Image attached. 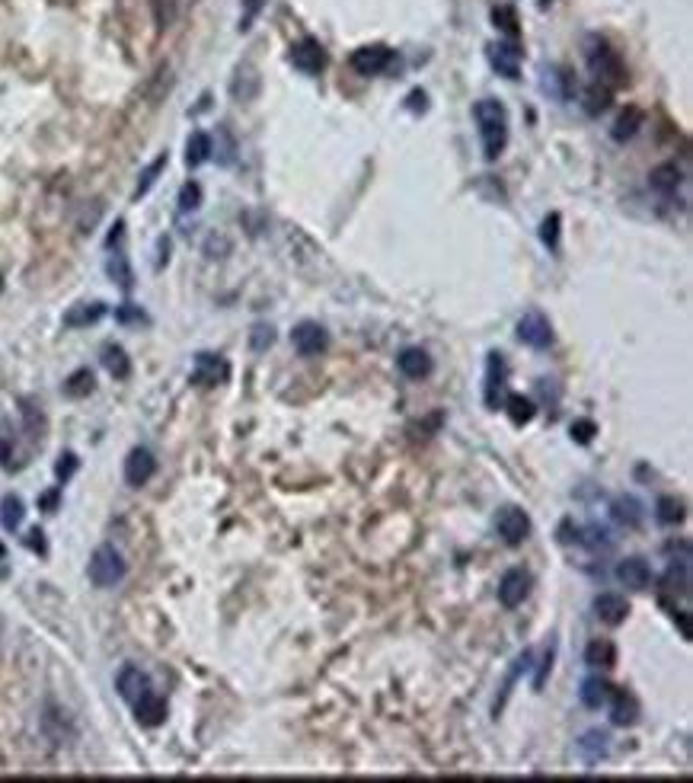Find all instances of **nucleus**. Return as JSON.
I'll return each instance as SVG.
<instances>
[{
  "label": "nucleus",
  "mask_w": 693,
  "mask_h": 783,
  "mask_svg": "<svg viewBox=\"0 0 693 783\" xmlns=\"http://www.w3.org/2000/svg\"><path fill=\"white\" fill-rule=\"evenodd\" d=\"M496 531L508 547H521L531 535V518L521 512L518 505H505L496 515Z\"/></svg>",
  "instance_id": "obj_5"
},
{
  "label": "nucleus",
  "mask_w": 693,
  "mask_h": 783,
  "mask_svg": "<svg viewBox=\"0 0 693 783\" xmlns=\"http://www.w3.org/2000/svg\"><path fill=\"white\" fill-rule=\"evenodd\" d=\"M122 231H125V221H116V227H112V234H109V240H106V247H116V243L122 240Z\"/></svg>",
  "instance_id": "obj_49"
},
{
  "label": "nucleus",
  "mask_w": 693,
  "mask_h": 783,
  "mask_svg": "<svg viewBox=\"0 0 693 783\" xmlns=\"http://www.w3.org/2000/svg\"><path fill=\"white\" fill-rule=\"evenodd\" d=\"M198 205H202V186H198L195 179H189V183H183V189H179V212L183 214L198 212Z\"/></svg>",
  "instance_id": "obj_37"
},
{
  "label": "nucleus",
  "mask_w": 693,
  "mask_h": 783,
  "mask_svg": "<svg viewBox=\"0 0 693 783\" xmlns=\"http://www.w3.org/2000/svg\"><path fill=\"white\" fill-rule=\"evenodd\" d=\"M594 435H598V425L592 419H576L572 422V441H578V445H592Z\"/></svg>",
  "instance_id": "obj_39"
},
{
  "label": "nucleus",
  "mask_w": 693,
  "mask_h": 783,
  "mask_svg": "<svg viewBox=\"0 0 693 783\" xmlns=\"http://www.w3.org/2000/svg\"><path fill=\"white\" fill-rule=\"evenodd\" d=\"M272 343H275V326L272 323H256L253 330H249V345L256 352H265Z\"/></svg>",
  "instance_id": "obj_38"
},
{
  "label": "nucleus",
  "mask_w": 693,
  "mask_h": 783,
  "mask_svg": "<svg viewBox=\"0 0 693 783\" xmlns=\"http://www.w3.org/2000/svg\"><path fill=\"white\" fill-rule=\"evenodd\" d=\"M541 237H543V243H547L550 249H556V243H559V214H550V218L543 221Z\"/></svg>",
  "instance_id": "obj_44"
},
{
  "label": "nucleus",
  "mask_w": 693,
  "mask_h": 783,
  "mask_svg": "<svg viewBox=\"0 0 693 783\" xmlns=\"http://www.w3.org/2000/svg\"><path fill=\"white\" fill-rule=\"evenodd\" d=\"M617 582L629 592H645L652 586V566L643 557H627L617 563Z\"/></svg>",
  "instance_id": "obj_13"
},
{
  "label": "nucleus",
  "mask_w": 693,
  "mask_h": 783,
  "mask_svg": "<svg viewBox=\"0 0 693 783\" xmlns=\"http://www.w3.org/2000/svg\"><path fill=\"white\" fill-rule=\"evenodd\" d=\"M77 467H81V461H77V454L67 451V454H61L58 464H55V476H58L61 483H67V480H71V474H74V470H77Z\"/></svg>",
  "instance_id": "obj_42"
},
{
  "label": "nucleus",
  "mask_w": 693,
  "mask_h": 783,
  "mask_svg": "<svg viewBox=\"0 0 693 783\" xmlns=\"http://www.w3.org/2000/svg\"><path fill=\"white\" fill-rule=\"evenodd\" d=\"M96 387V378L90 368H81V371H74L71 378L65 381V394L71 396V400H81V396H90Z\"/></svg>",
  "instance_id": "obj_33"
},
{
  "label": "nucleus",
  "mask_w": 693,
  "mask_h": 783,
  "mask_svg": "<svg viewBox=\"0 0 693 783\" xmlns=\"http://www.w3.org/2000/svg\"><path fill=\"white\" fill-rule=\"evenodd\" d=\"M106 275H109L122 291H132L134 288V272H132V263H128L125 253H112V257L106 259Z\"/></svg>",
  "instance_id": "obj_28"
},
{
  "label": "nucleus",
  "mask_w": 693,
  "mask_h": 783,
  "mask_svg": "<svg viewBox=\"0 0 693 783\" xmlns=\"http://www.w3.org/2000/svg\"><path fill=\"white\" fill-rule=\"evenodd\" d=\"M125 572H128V566H125L122 553H118L112 544H102V547L93 550V557H90V566H87V576L96 588L118 586V582L125 579Z\"/></svg>",
  "instance_id": "obj_3"
},
{
  "label": "nucleus",
  "mask_w": 693,
  "mask_h": 783,
  "mask_svg": "<svg viewBox=\"0 0 693 783\" xmlns=\"http://www.w3.org/2000/svg\"><path fill=\"white\" fill-rule=\"evenodd\" d=\"M531 595V572L527 570H508L502 576V582H498V605L508 611L521 608L524 605V598Z\"/></svg>",
  "instance_id": "obj_8"
},
{
  "label": "nucleus",
  "mask_w": 693,
  "mask_h": 783,
  "mask_svg": "<svg viewBox=\"0 0 693 783\" xmlns=\"http://www.w3.org/2000/svg\"><path fill=\"white\" fill-rule=\"evenodd\" d=\"M116 691H118V697H122L125 703H134L141 694H147V691H151V678H147L141 668L125 666L122 672H118V678H116Z\"/></svg>",
  "instance_id": "obj_18"
},
{
  "label": "nucleus",
  "mask_w": 693,
  "mask_h": 783,
  "mask_svg": "<svg viewBox=\"0 0 693 783\" xmlns=\"http://www.w3.org/2000/svg\"><path fill=\"white\" fill-rule=\"evenodd\" d=\"M611 719L613 726H633L639 719V700H636L629 691H617L613 688V697H611Z\"/></svg>",
  "instance_id": "obj_21"
},
{
  "label": "nucleus",
  "mask_w": 693,
  "mask_h": 783,
  "mask_svg": "<svg viewBox=\"0 0 693 783\" xmlns=\"http://www.w3.org/2000/svg\"><path fill=\"white\" fill-rule=\"evenodd\" d=\"M106 304L102 300H90V304H74L71 310L65 314V326H71V330H81V326H93V323H100L102 317H106Z\"/></svg>",
  "instance_id": "obj_22"
},
{
  "label": "nucleus",
  "mask_w": 693,
  "mask_h": 783,
  "mask_svg": "<svg viewBox=\"0 0 693 783\" xmlns=\"http://www.w3.org/2000/svg\"><path fill=\"white\" fill-rule=\"evenodd\" d=\"M291 345H294V352H298V355H304V359H314V355L326 352L329 333L323 330L320 323L304 320V323H298V326L291 330Z\"/></svg>",
  "instance_id": "obj_7"
},
{
  "label": "nucleus",
  "mask_w": 693,
  "mask_h": 783,
  "mask_svg": "<svg viewBox=\"0 0 693 783\" xmlns=\"http://www.w3.org/2000/svg\"><path fill=\"white\" fill-rule=\"evenodd\" d=\"M167 161H169V157H167V154H160L153 163H147L144 173L138 176V189H134V198H144L147 192H151V186L157 183V176L163 173V167H167Z\"/></svg>",
  "instance_id": "obj_36"
},
{
  "label": "nucleus",
  "mask_w": 693,
  "mask_h": 783,
  "mask_svg": "<svg viewBox=\"0 0 693 783\" xmlns=\"http://www.w3.org/2000/svg\"><path fill=\"white\" fill-rule=\"evenodd\" d=\"M394 58H396V52L390 48V45L374 42V45H361V48H355L349 65H351V71L361 74V77H377V74H384L390 65H394Z\"/></svg>",
  "instance_id": "obj_4"
},
{
  "label": "nucleus",
  "mask_w": 693,
  "mask_h": 783,
  "mask_svg": "<svg viewBox=\"0 0 693 783\" xmlns=\"http://www.w3.org/2000/svg\"><path fill=\"white\" fill-rule=\"evenodd\" d=\"M486 55H489V65L492 71L498 74V77H505V81H518L521 77V48L518 42H492L489 48H486Z\"/></svg>",
  "instance_id": "obj_10"
},
{
  "label": "nucleus",
  "mask_w": 693,
  "mask_h": 783,
  "mask_svg": "<svg viewBox=\"0 0 693 783\" xmlns=\"http://www.w3.org/2000/svg\"><path fill=\"white\" fill-rule=\"evenodd\" d=\"M0 291H4V275H0Z\"/></svg>",
  "instance_id": "obj_51"
},
{
  "label": "nucleus",
  "mask_w": 693,
  "mask_h": 783,
  "mask_svg": "<svg viewBox=\"0 0 693 783\" xmlns=\"http://www.w3.org/2000/svg\"><path fill=\"white\" fill-rule=\"evenodd\" d=\"M492 22H496V30H502L505 36L511 39V42L518 39V32H521V20H518V10H515V7H508V4H502V7H496V10H492Z\"/></svg>",
  "instance_id": "obj_34"
},
{
  "label": "nucleus",
  "mask_w": 693,
  "mask_h": 783,
  "mask_svg": "<svg viewBox=\"0 0 693 783\" xmlns=\"http://www.w3.org/2000/svg\"><path fill=\"white\" fill-rule=\"evenodd\" d=\"M265 0H243V13H240V32H249L253 30L256 16L263 13Z\"/></svg>",
  "instance_id": "obj_41"
},
{
  "label": "nucleus",
  "mask_w": 693,
  "mask_h": 783,
  "mask_svg": "<svg viewBox=\"0 0 693 783\" xmlns=\"http://www.w3.org/2000/svg\"><path fill=\"white\" fill-rule=\"evenodd\" d=\"M607 732L601 729H592V732H585L582 742H578V754L585 758V764H598L601 758L607 754Z\"/></svg>",
  "instance_id": "obj_29"
},
{
  "label": "nucleus",
  "mask_w": 693,
  "mask_h": 783,
  "mask_svg": "<svg viewBox=\"0 0 693 783\" xmlns=\"http://www.w3.org/2000/svg\"><path fill=\"white\" fill-rule=\"evenodd\" d=\"M116 320L118 323H151L138 304H122V308H116Z\"/></svg>",
  "instance_id": "obj_43"
},
{
  "label": "nucleus",
  "mask_w": 693,
  "mask_h": 783,
  "mask_svg": "<svg viewBox=\"0 0 693 783\" xmlns=\"http://www.w3.org/2000/svg\"><path fill=\"white\" fill-rule=\"evenodd\" d=\"M505 381H508V368H505V359L498 352H489L486 355V390H482V400L489 410H498L505 400Z\"/></svg>",
  "instance_id": "obj_11"
},
{
  "label": "nucleus",
  "mask_w": 693,
  "mask_h": 783,
  "mask_svg": "<svg viewBox=\"0 0 693 783\" xmlns=\"http://www.w3.org/2000/svg\"><path fill=\"white\" fill-rule=\"evenodd\" d=\"M153 10H157V22H160V26H167V22L173 20V13H176V0H153Z\"/></svg>",
  "instance_id": "obj_45"
},
{
  "label": "nucleus",
  "mask_w": 693,
  "mask_h": 783,
  "mask_svg": "<svg viewBox=\"0 0 693 783\" xmlns=\"http://www.w3.org/2000/svg\"><path fill=\"white\" fill-rule=\"evenodd\" d=\"M578 697H582V703L588 707V710H601V707H607V703H611L613 684H607V681H601V678H585Z\"/></svg>",
  "instance_id": "obj_24"
},
{
  "label": "nucleus",
  "mask_w": 693,
  "mask_h": 783,
  "mask_svg": "<svg viewBox=\"0 0 693 783\" xmlns=\"http://www.w3.org/2000/svg\"><path fill=\"white\" fill-rule=\"evenodd\" d=\"M227 378H230V365H227L224 355H214V352L195 355V368H192V378H189L195 387H218Z\"/></svg>",
  "instance_id": "obj_6"
},
{
  "label": "nucleus",
  "mask_w": 693,
  "mask_h": 783,
  "mask_svg": "<svg viewBox=\"0 0 693 783\" xmlns=\"http://www.w3.org/2000/svg\"><path fill=\"white\" fill-rule=\"evenodd\" d=\"M473 118L480 125V144L486 161H498L508 147V109L498 100H480L473 106Z\"/></svg>",
  "instance_id": "obj_1"
},
{
  "label": "nucleus",
  "mask_w": 693,
  "mask_h": 783,
  "mask_svg": "<svg viewBox=\"0 0 693 783\" xmlns=\"http://www.w3.org/2000/svg\"><path fill=\"white\" fill-rule=\"evenodd\" d=\"M0 633H4V617H0Z\"/></svg>",
  "instance_id": "obj_52"
},
{
  "label": "nucleus",
  "mask_w": 693,
  "mask_h": 783,
  "mask_svg": "<svg viewBox=\"0 0 693 783\" xmlns=\"http://www.w3.org/2000/svg\"><path fill=\"white\" fill-rule=\"evenodd\" d=\"M505 413H508V419L515 425H527L533 416H537V406H533V400H527V396L508 394L505 396Z\"/></svg>",
  "instance_id": "obj_31"
},
{
  "label": "nucleus",
  "mask_w": 693,
  "mask_h": 783,
  "mask_svg": "<svg viewBox=\"0 0 693 783\" xmlns=\"http://www.w3.org/2000/svg\"><path fill=\"white\" fill-rule=\"evenodd\" d=\"M611 103H613V90L601 87V83H592L582 96V106L588 116H601V112L611 109Z\"/></svg>",
  "instance_id": "obj_32"
},
{
  "label": "nucleus",
  "mask_w": 693,
  "mask_h": 783,
  "mask_svg": "<svg viewBox=\"0 0 693 783\" xmlns=\"http://www.w3.org/2000/svg\"><path fill=\"white\" fill-rule=\"evenodd\" d=\"M649 186L655 192H662V196H671V192H678L680 167H678V163H658V167L649 173Z\"/></svg>",
  "instance_id": "obj_26"
},
{
  "label": "nucleus",
  "mask_w": 693,
  "mask_h": 783,
  "mask_svg": "<svg viewBox=\"0 0 693 783\" xmlns=\"http://www.w3.org/2000/svg\"><path fill=\"white\" fill-rule=\"evenodd\" d=\"M10 457H13V448H10V441L4 439V441H0V464H4V467H10Z\"/></svg>",
  "instance_id": "obj_48"
},
{
  "label": "nucleus",
  "mask_w": 693,
  "mask_h": 783,
  "mask_svg": "<svg viewBox=\"0 0 693 783\" xmlns=\"http://www.w3.org/2000/svg\"><path fill=\"white\" fill-rule=\"evenodd\" d=\"M42 531H39V527H32L30 531V537H26V547H32V550H39V553H45V541H42Z\"/></svg>",
  "instance_id": "obj_47"
},
{
  "label": "nucleus",
  "mask_w": 693,
  "mask_h": 783,
  "mask_svg": "<svg viewBox=\"0 0 693 783\" xmlns=\"http://www.w3.org/2000/svg\"><path fill=\"white\" fill-rule=\"evenodd\" d=\"M102 365H106V371H109L116 381H125V378L132 374V359H128V352L116 343L102 349Z\"/></svg>",
  "instance_id": "obj_27"
},
{
  "label": "nucleus",
  "mask_w": 693,
  "mask_h": 783,
  "mask_svg": "<svg viewBox=\"0 0 693 783\" xmlns=\"http://www.w3.org/2000/svg\"><path fill=\"white\" fill-rule=\"evenodd\" d=\"M291 65L298 67L300 74H320L326 67V52L316 39H300L298 45H291Z\"/></svg>",
  "instance_id": "obj_14"
},
{
  "label": "nucleus",
  "mask_w": 693,
  "mask_h": 783,
  "mask_svg": "<svg viewBox=\"0 0 693 783\" xmlns=\"http://www.w3.org/2000/svg\"><path fill=\"white\" fill-rule=\"evenodd\" d=\"M22 518H26V505H22V499L13 496V492H7V496L0 499V527H4V531H16V527L22 525Z\"/></svg>",
  "instance_id": "obj_30"
},
{
  "label": "nucleus",
  "mask_w": 693,
  "mask_h": 783,
  "mask_svg": "<svg viewBox=\"0 0 693 783\" xmlns=\"http://www.w3.org/2000/svg\"><path fill=\"white\" fill-rule=\"evenodd\" d=\"M396 368H400L403 378H409V381H422V378H429L431 374V355L425 349H419V345H409V349L400 352V359H396Z\"/></svg>",
  "instance_id": "obj_16"
},
{
  "label": "nucleus",
  "mask_w": 693,
  "mask_h": 783,
  "mask_svg": "<svg viewBox=\"0 0 693 783\" xmlns=\"http://www.w3.org/2000/svg\"><path fill=\"white\" fill-rule=\"evenodd\" d=\"M643 125H645V112L639 109V106H629V109H623L620 116H617V122H613V128H611V138L623 144V141L636 138Z\"/></svg>",
  "instance_id": "obj_23"
},
{
  "label": "nucleus",
  "mask_w": 693,
  "mask_h": 783,
  "mask_svg": "<svg viewBox=\"0 0 693 783\" xmlns=\"http://www.w3.org/2000/svg\"><path fill=\"white\" fill-rule=\"evenodd\" d=\"M611 518L620 527H629V531H633V527H639L645 521V509L636 496H617L611 505Z\"/></svg>",
  "instance_id": "obj_19"
},
{
  "label": "nucleus",
  "mask_w": 693,
  "mask_h": 783,
  "mask_svg": "<svg viewBox=\"0 0 693 783\" xmlns=\"http://www.w3.org/2000/svg\"><path fill=\"white\" fill-rule=\"evenodd\" d=\"M617 659H620V652H617V643H613V639H592L588 649H585V666L601 668V672L617 668Z\"/></svg>",
  "instance_id": "obj_20"
},
{
  "label": "nucleus",
  "mask_w": 693,
  "mask_h": 783,
  "mask_svg": "<svg viewBox=\"0 0 693 783\" xmlns=\"http://www.w3.org/2000/svg\"><path fill=\"white\" fill-rule=\"evenodd\" d=\"M541 4H543V7H550V4H553V0H541Z\"/></svg>",
  "instance_id": "obj_50"
},
{
  "label": "nucleus",
  "mask_w": 693,
  "mask_h": 783,
  "mask_svg": "<svg viewBox=\"0 0 693 783\" xmlns=\"http://www.w3.org/2000/svg\"><path fill=\"white\" fill-rule=\"evenodd\" d=\"M132 710H134V719H138L141 726H147V729L167 723V700L153 694V688L147 691V694H141L138 700L132 703Z\"/></svg>",
  "instance_id": "obj_15"
},
{
  "label": "nucleus",
  "mask_w": 693,
  "mask_h": 783,
  "mask_svg": "<svg viewBox=\"0 0 693 783\" xmlns=\"http://www.w3.org/2000/svg\"><path fill=\"white\" fill-rule=\"evenodd\" d=\"M22 419H26V429H30V435L42 439V435H45V419H42V413L32 406V403H22Z\"/></svg>",
  "instance_id": "obj_40"
},
{
  "label": "nucleus",
  "mask_w": 693,
  "mask_h": 783,
  "mask_svg": "<svg viewBox=\"0 0 693 783\" xmlns=\"http://www.w3.org/2000/svg\"><path fill=\"white\" fill-rule=\"evenodd\" d=\"M153 474H157V457H153L147 448H134V451L125 457V483L134 486V490L151 483Z\"/></svg>",
  "instance_id": "obj_12"
},
{
  "label": "nucleus",
  "mask_w": 693,
  "mask_h": 783,
  "mask_svg": "<svg viewBox=\"0 0 693 783\" xmlns=\"http://www.w3.org/2000/svg\"><path fill=\"white\" fill-rule=\"evenodd\" d=\"M629 611H633L629 608V601L617 592H604L594 598V614H598L607 627H620V623L629 617Z\"/></svg>",
  "instance_id": "obj_17"
},
{
  "label": "nucleus",
  "mask_w": 693,
  "mask_h": 783,
  "mask_svg": "<svg viewBox=\"0 0 693 783\" xmlns=\"http://www.w3.org/2000/svg\"><path fill=\"white\" fill-rule=\"evenodd\" d=\"M214 154V141L208 132H192L189 141H186V163L189 167H202V163H208Z\"/></svg>",
  "instance_id": "obj_25"
},
{
  "label": "nucleus",
  "mask_w": 693,
  "mask_h": 783,
  "mask_svg": "<svg viewBox=\"0 0 693 783\" xmlns=\"http://www.w3.org/2000/svg\"><path fill=\"white\" fill-rule=\"evenodd\" d=\"M58 502H61V492H58V490H51V492H45L42 502H39V505H42L45 512H55V509H58Z\"/></svg>",
  "instance_id": "obj_46"
},
{
  "label": "nucleus",
  "mask_w": 693,
  "mask_h": 783,
  "mask_svg": "<svg viewBox=\"0 0 693 783\" xmlns=\"http://www.w3.org/2000/svg\"><path fill=\"white\" fill-rule=\"evenodd\" d=\"M655 518L662 525H680L684 521V502L678 496H662L655 505Z\"/></svg>",
  "instance_id": "obj_35"
},
{
  "label": "nucleus",
  "mask_w": 693,
  "mask_h": 783,
  "mask_svg": "<svg viewBox=\"0 0 693 783\" xmlns=\"http://www.w3.org/2000/svg\"><path fill=\"white\" fill-rule=\"evenodd\" d=\"M518 339L531 349H550L553 343V323L541 314V310H527L518 320Z\"/></svg>",
  "instance_id": "obj_9"
},
{
  "label": "nucleus",
  "mask_w": 693,
  "mask_h": 783,
  "mask_svg": "<svg viewBox=\"0 0 693 783\" xmlns=\"http://www.w3.org/2000/svg\"><path fill=\"white\" fill-rule=\"evenodd\" d=\"M585 61H588V71H592L594 83L607 90L627 87V65H623L620 52H613L611 42H604L601 36H592L588 45H585Z\"/></svg>",
  "instance_id": "obj_2"
}]
</instances>
